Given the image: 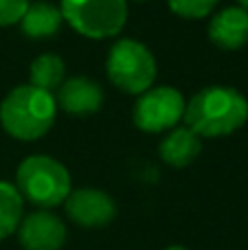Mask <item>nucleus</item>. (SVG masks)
I'll return each instance as SVG.
<instances>
[{
  "mask_svg": "<svg viewBox=\"0 0 248 250\" xmlns=\"http://www.w3.org/2000/svg\"><path fill=\"white\" fill-rule=\"evenodd\" d=\"M200 149H202L200 136L196 132H191L187 125L169 132L163 138L161 147H158L161 158L167 165H171V167H187V165H191L200 156Z\"/></svg>",
  "mask_w": 248,
  "mask_h": 250,
  "instance_id": "11",
  "label": "nucleus"
},
{
  "mask_svg": "<svg viewBox=\"0 0 248 250\" xmlns=\"http://www.w3.org/2000/svg\"><path fill=\"white\" fill-rule=\"evenodd\" d=\"M29 4V0H0V26H11L20 22Z\"/></svg>",
  "mask_w": 248,
  "mask_h": 250,
  "instance_id": "16",
  "label": "nucleus"
},
{
  "mask_svg": "<svg viewBox=\"0 0 248 250\" xmlns=\"http://www.w3.org/2000/svg\"><path fill=\"white\" fill-rule=\"evenodd\" d=\"M55 97L33 86H18L0 104V123L18 141H35L55 123Z\"/></svg>",
  "mask_w": 248,
  "mask_h": 250,
  "instance_id": "2",
  "label": "nucleus"
},
{
  "mask_svg": "<svg viewBox=\"0 0 248 250\" xmlns=\"http://www.w3.org/2000/svg\"><path fill=\"white\" fill-rule=\"evenodd\" d=\"M64 73H66V66L62 62V57L53 55V53H44V55L35 57L33 64H31L29 86L40 88V90L53 95V90H60V86L64 83Z\"/></svg>",
  "mask_w": 248,
  "mask_h": 250,
  "instance_id": "13",
  "label": "nucleus"
},
{
  "mask_svg": "<svg viewBox=\"0 0 248 250\" xmlns=\"http://www.w3.org/2000/svg\"><path fill=\"white\" fill-rule=\"evenodd\" d=\"M171 7V11L178 13L183 18L196 20V18H205L213 11V7L218 4V0H167Z\"/></svg>",
  "mask_w": 248,
  "mask_h": 250,
  "instance_id": "15",
  "label": "nucleus"
},
{
  "mask_svg": "<svg viewBox=\"0 0 248 250\" xmlns=\"http://www.w3.org/2000/svg\"><path fill=\"white\" fill-rule=\"evenodd\" d=\"M237 2L242 4V9H246V11H248V0H237Z\"/></svg>",
  "mask_w": 248,
  "mask_h": 250,
  "instance_id": "17",
  "label": "nucleus"
},
{
  "mask_svg": "<svg viewBox=\"0 0 248 250\" xmlns=\"http://www.w3.org/2000/svg\"><path fill=\"white\" fill-rule=\"evenodd\" d=\"M105 73L119 90L141 95L147 92L156 79V60L145 44L136 40H121L110 48Z\"/></svg>",
  "mask_w": 248,
  "mask_h": 250,
  "instance_id": "4",
  "label": "nucleus"
},
{
  "mask_svg": "<svg viewBox=\"0 0 248 250\" xmlns=\"http://www.w3.org/2000/svg\"><path fill=\"white\" fill-rule=\"evenodd\" d=\"M103 90L88 77H70L60 86L57 104L68 114H92L101 108Z\"/></svg>",
  "mask_w": 248,
  "mask_h": 250,
  "instance_id": "10",
  "label": "nucleus"
},
{
  "mask_svg": "<svg viewBox=\"0 0 248 250\" xmlns=\"http://www.w3.org/2000/svg\"><path fill=\"white\" fill-rule=\"evenodd\" d=\"M16 189L22 200L44 211L64 204L73 191L66 167L51 156H29L22 160L16 173Z\"/></svg>",
  "mask_w": 248,
  "mask_h": 250,
  "instance_id": "3",
  "label": "nucleus"
},
{
  "mask_svg": "<svg viewBox=\"0 0 248 250\" xmlns=\"http://www.w3.org/2000/svg\"><path fill=\"white\" fill-rule=\"evenodd\" d=\"M185 123L198 136L218 138L240 129L248 119V101L228 86H209L185 105Z\"/></svg>",
  "mask_w": 248,
  "mask_h": 250,
  "instance_id": "1",
  "label": "nucleus"
},
{
  "mask_svg": "<svg viewBox=\"0 0 248 250\" xmlns=\"http://www.w3.org/2000/svg\"><path fill=\"white\" fill-rule=\"evenodd\" d=\"M165 250H187L185 246H169V248H165Z\"/></svg>",
  "mask_w": 248,
  "mask_h": 250,
  "instance_id": "18",
  "label": "nucleus"
},
{
  "mask_svg": "<svg viewBox=\"0 0 248 250\" xmlns=\"http://www.w3.org/2000/svg\"><path fill=\"white\" fill-rule=\"evenodd\" d=\"M62 22H64L62 11L57 7H53L51 2H33L29 4L26 13L22 16L20 26L26 38L44 40L60 33Z\"/></svg>",
  "mask_w": 248,
  "mask_h": 250,
  "instance_id": "12",
  "label": "nucleus"
},
{
  "mask_svg": "<svg viewBox=\"0 0 248 250\" xmlns=\"http://www.w3.org/2000/svg\"><path fill=\"white\" fill-rule=\"evenodd\" d=\"M185 114V99L176 88L161 86L143 92L134 104V123L143 132H163L174 127Z\"/></svg>",
  "mask_w": 248,
  "mask_h": 250,
  "instance_id": "6",
  "label": "nucleus"
},
{
  "mask_svg": "<svg viewBox=\"0 0 248 250\" xmlns=\"http://www.w3.org/2000/svg\"><path fill=\"white\" fill-rule=\"evenodd\" d=\"M24 200L18 193L16 185L0 182V242L18 230L22 222Z\"/></svg>",
  "mask_w": 248,
  "mask_h": 250,
  "instance_id": "14",
  "label": "nucleus"
},
{
  "mask_svg": "<svg viewBox=\"0 0 248 250\" xmlns=\"http://www.w3.org/2000/svg\"><path fill=\"white\" fill-rule=\"evenodd\" d=\"M66 215L82 229H103L117 215V204L105 191L83 187L70 191L64 202Z\"/></svg>",
  "mask_w": 248,
  "mask_h": 250,
  "instance_id": "7",
  "label": "nucleus"
},
{
  "mask_svg": "<svg viewBox=\"0 0 248 250\" xmlns=\"http://www.w3.org/2000/svg\"><path fill=\"white\" fill-rule=\"evenodd\" d=\"M62 18L86 38H112L127 22V0H62Z\"/></svg>",
  "mask_w": 248,
  "mask_h": 250,
  "instance_id": "5",
  "label": "nucleus"
},
{
  "mask_svg": "<svg viewBox=\"0 0 248 250\" xmlns=\"http://www.w3.org/2000/svg\"><path fill=\"white\" fill-rule=\"evenodd\" d=\"M18 242L24 250H62L66 242V226L48 211H35L18 226Z\"/></svg>",
  "mask_w": 248,
  "mask_h": 250,
  "instance_id": "8",
  "label": "nucleus"
},
{
  "mask_svg": "<svg viewBox=\"0 0 248 250\" xmlns=\"http://www.w3.org/2000/svg\"><path fill=\"white\" fill-rule=\"evenodd\" d=\"M209 38L222 51H237L248 44V11L228 7L215 13L209 24Z\"/></svg>",
  "mask_w": 248,
  "mask_h": 250,
  "instance_id": "9",
  "label": "nucleus"
}]
</instances>
